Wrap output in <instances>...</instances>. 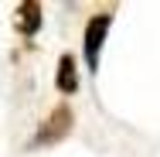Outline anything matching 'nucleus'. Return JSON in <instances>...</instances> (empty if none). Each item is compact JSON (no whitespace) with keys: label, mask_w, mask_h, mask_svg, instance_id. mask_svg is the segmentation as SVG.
<instances>
[{"label":"nucleus","mask_w":160,"mask_h":157,"mask_svg":"<svg viewBox=\"0 0 160 157\" xmlns=\"http://www.w3.org/2000/svg\"><path fill=\"white\" fill-rule=\"evenodd\" d=\"M112 28V10H99L89 17L85 24V38H82V55H85V65L89 72L99 75V55H102V44H106V34Z\"/></svg>","instance_id":"f257e3e1"},{"label":"nucleus","mask_w":160,"mask_h":157,"mask_svg":"<svg viewBox=\"0 0 160 157\" xmlns=\"http://www.w3.org/2000/svg\"><path fill=\"white\" fill-rule=\"evenodd\" d=\"M72 123H75L72 106H68V102H58V106L44 116V123L38 126V133H34L31 147H51V144H62L65 137L72 133Z\"/></svg>","instance_id":"f03ea898"},{"label":"nucleus","mask_w":160,"mask_h":157,"mask_svg":"<svg viewBox=\"0 0 160 157\" xmlns=\"http://www.w3.org/2000/svg\"><path fill=\"white\" fill-rule=\"evenodd\" d=\"M17 17H14V24H17V31L24 34V38H34V34L41 31V24H44V14H41V3H34V0H24V3H17V10H14Z\"/></svg>","instance_id":"7ed1b4c3"},{"label":"nucleus","mask_w":160,"mask_h":157,"mask_svg":"<svg viewBox=\"0 0 160 157\" xmlns=\"http://www.w3.org/2000/svg\"><path fill=\"white\" fill-rule=\"evenodd\" d=\"M55 86H58V92H65V96H75V92H78V65H75V58H72L68 51L58 58Z\"/></svg>","instance_id":"20e7f679"}]
</instances>
